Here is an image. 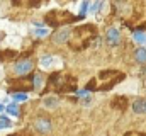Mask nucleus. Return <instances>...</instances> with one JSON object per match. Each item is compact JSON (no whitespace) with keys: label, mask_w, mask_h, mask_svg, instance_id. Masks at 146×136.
I'll use <instances>...</instances> for the list:
<instances>
[{"label":"nucleus","mask_w":146,"mask_h":136,"mask_svg":"<svg viewBox=\"0 0 146 136\" xmlns=\"http://www.w3.org/2000/svg\"><path fill=\"white\" fill-rule=\"evenodd\" d=\"M15 73L17 75H24V73H27V71H31L33 70V61L31 60H24V61H19L17 65H15Z\"/></svg>","instance_id":"obj_1"},{"label":"nucleus","mask_w":146,"mask_h":136,"mask_svg":"<svg viewBox=\"0 0 146 136\" xmlns=\"http://www.w3.org/2000/svg\"><path fill=\"white\" fill-rule=\"evenodd\" d=\"M119 39H121L119 31H117L115 27H110L109 31H107V43H109V44H117Z\"/></svg>","instance_id":"obj_2"},{"label":"nucleus","mask_w":146,"mask_h":136,"mask_svg":"<svg viewBox=\"0 0 146 136\" xmlns=\"http://www.w3.org/2000/svg\"><path fill=\"white\" fill-rule=\"evenodd\" d=\"M34 126H36V128L39 129V131H41V133H48V131L51 129V123H49L48 119H37Z\"/></svg>","instance_id":"obj_3"},{"label":"nucleus","mask_w":146,"mask_h":136,"mask_svg":"<svg viewBox=\"0 0 146 136\" xmlns=\"http://www.w3.org/2000/svg\"><path fill=\"white\" fill-rule=\"evenodd\" d=\"M68 36H70V29H63V31H60V33H56L53 36V41L60 44V43H65L68 39Z\"/></svg>","instance_id":"obj_4"},{"label":"nucleus","mask_w":146,"mask_h":136,"mask_svg":"<svg viewBox=\"0 0 146 136\" xmlns=\"http://www.w3.org/2000/svg\"><path fill=\"white\" fill-rule=\"evenodd\" d=\"M133 109L136 114H146V99H139L133 104Z\"/></svg>","instance_id":"obj_5"},{"label":"nucleus","mask_w":146,"mask_h":136,"mask_svg":"<svg viewBox=\"0 0 146 136\" xmlns=\"http://www.w3.org/2000/svg\"><path fill=\"white\" fill-rule=\"evenodd\" d=\"M53 65H54V58L51 55H46V56L41 58V67L42 68H51Z\"/></svg>","instance_id":"obj_6"},{"label":"nucleus","mask_w":146,"mask_h":136,"mask_svg":"<svg viewBox=\"0 0 146 136\" xmlns=\"http://www.w3.org/2000/svg\"><path fill=\"white\" fill-rule=\"evenodd\" d=\"M58 104H60V102H58L56 97H46V99H44V105H46L48 109H54Z\"/></svg>","instance_id":"obj_7"},{"label":"nucleus","mask_w":146,"mask_h":136,"mask_svg":"<svg viewBox=\"0 0 146 136\" xmlns=\"http://www.w3.org/2000/svg\"><path fill=\"white\" fill-rule=\"evenodd\" d=\"M136 60L139 61V63H145L146 61V49L145 48H139V49H136Z\"/></svg>","instance_id":"obj_8"},{"label":"nucleus","mask_w":146,"mask_h":136,"mask_svg":"<svg viewBox=\"0 0 146 136\" xmlns=\"http://www.w3.org/2000/svg\"><path fill=\"white\" fill-rule=\"evenodd\" d=\"M133 37H134V41H136L138 44H143V43H146V34L141 33V31H136V33L133 34Z\"/></svg>","instance_id":"obj_9"},{"label":"nucleus","mask_w":146,"mask_h":136,"mask_svg":"<svg viewBox=\"0 0 146 136\" xmlns=\"http://www.w3.org/2000/svg\"><path fill=\"white\" fill-rule=\"evenodd\" d=\"M12 126V123H10V119L9 117H5V116H2L0 117V129H5V128H10Z\"/></svg>","instance_id":"obj_10"},{"label":"nucleus","mask_w":146,"mask_h":136,"mask_svg":"<svg viewBox=\"0 0 146 136\" xmlns=\"http://www.w3.org/2000/svg\"><path fill=\"white\" fill-rule=\"evenodd\" d=\"M5 111H7L10 116H19V109H17V105H14V104L7 105V107H5Z\"/></svg>","instance_id":"obj_11"},{"label":"nucleus","mask_w":146,"mask_h":136,"mask_svg":"<svg viewBox=\"0 0 146 136\" xmlns=\"http://www.w3.org/2000/svg\"><path fill=\"white\" fill-rule=\"evenodd\" d=\"M88 7H90V2H88V0H85V2H83V3L80 5V17H83V15L87 14Z\"/></svg>","instance_id":"obj_12"},{"label":"nucleus","mask_w":146,"mask_h":136,"mask_svg":"<svg viewBox=\"0 0 146 136\" xmlns=\"http://www.w3.org/2000/svg\"><path fill=\"white\" fill-rule=\"evenodd\" d=\"M14 99L17 102H22V101H27V95H26L24 92H17V94L14 95Z\"/></svg>","instance_id":"obj_13"},{"label":"nucleus","mask_w":146,"mask_h":136,"mask_svg":"<svg viewBox=\"0 0 146 136\" xmlns=\"http://www.w3.org/2000/svg\"><path fill=\"white\" fill-rule=\"evenodd\" d=\"M41 85H42V77L41 75H36L34 77V89H39Z\"/></svg>","instance_id":"obj_14"},{"label":"nucleus","mask_w":146,"mask_h":136,"mask_svg":"<svg viewBox=\"0 0 146 136\" xmlns=\"http://www.w3.org/2000/svg\"><path fill=\"white\" fill-rule=\"evenodd\" d=\"M100 7H102V0H97V2L94 3V7H92V12H99Z\"/></svg>","instance_id":"obj_15"},{"label":"nucleus","mask_w":146,"mask_h":136,"mask_svg":"<svg viewBox=\"0 0 146 136\" xmlns=\"http://www.w3.org/2000/svg\"><path fill=\"white\" fill-rule=\"evenodd\" d=\"M34 34H36V36H46V34H48V29H36Z\"/></svg>","instance_id":"obj_16"},{"label":"nucleus","mask_w":146,"mask_h":136,"mask_svg":"<svg viewBox=\"0 0 146 136\" xmlns=\"http://www.w3.org/2000/svg\"><path fill=\"white\" fill-rule=\"evenodd\" d=\"M3 109H5V107H3V105H2V104H0V112H2V111H3Z\"/></svg>","instance_id":"obj_17"}]
</instances>
